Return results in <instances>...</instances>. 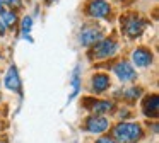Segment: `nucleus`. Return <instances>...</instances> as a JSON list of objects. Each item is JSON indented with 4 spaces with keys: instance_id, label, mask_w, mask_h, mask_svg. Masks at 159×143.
Here are the masks:
<instances>
[{
    "instance_id": "f3484780",
    "label": "nucleus",
    "mask_w": 159,
    "mask_h": 143,
    "mask_svg": "<svg viewBox=\"0 0 159 143\" xmlns=\"http://www.w3.org/2000/svg\"><path fill=\"white\" fill-rule=\"evenodd\" d=\"M139 89H130V90H127V97H130V99H134V97H137L139 95Z\"/></svg>"
},
{
    "instance_id": "f8f14e48",
    "label": "nucleus",
    "mask_w": 159,
    "mask_h": 143,
    "mask_svg": "<svg viewBox=\"0 0 159 143\" xmlns=\"http://www.w3.org/2000/svg\"><path fill=\"white\" fill-rule=\"evenodd\" d=\"M2 15V22H4V26H14L16 20H17V17H16L14 12H11V10H4V12L0 14Z\"/></svg>"
},
{
    "instance_id": "a211bd4d",
    "label": "nucleus",
    "mask_w": 159,
    "mask_h": 143,
    "mask_svg": "<svg viewBox=\"0 0 159 143\" xmlns=\"http://www.w3.org/2000/svg\"><path fill=\"white\" fill-rule=\"evenodd\" d=\"M96 143H115V140L110 138V136H101V138L98 140Z\"/></svg>"
},
{
    "instance_id": "4468645a",
    "label": "nucleus",
    "mask_w": 159,
    "mask_h": 143,
    "mask_svg": "<svg viewBox=\"0 0 159 143\" xmlns=\"http://www.w3.org/2000/svg\"><path fill=\"white\" fill-rule=\"evenodd\" d=\"M79 94V70L74 72V78H72V94L69 95V102L72 101L75 95Z\"/></svg>"
},
{
    "instance_id": "aec40b11",
    "label": "nucleus",
    "mask_w": 159,
    "mask_h": 143,
    "mask_svg": "<svg viewBox=\"0 0 159 143\" xmlns=\"http://www.w3.org/2000/svg\"><path fill=\"white\" fill-rule=\"evenodd\" d=\"M2 12H4V9H2V5H0V14H2Z\"/></svg>"
},
{
    "instance_id": "7ed1b4c3",
    "label": "nucleus",
    "mask_w": 159,
    "mask_h": 143,
    "mask_svg": "<svg viewBox=\"0 0 159 143\" xmlns=\"http://www.w3.org/2000/svg\"><path fill=\"white\" fill-rule=\"evenodd\" d=\"M101 36H103V31H101L99 27L86 26L80 31V44H82V46H89V44L96 43L98 39H101Z\"/></svg>"
},
{
    "instance_id": "39448f33",
    "label": "nucleus",
    "mask_w": 159,
    "mask_h": 143,
    "mask_svg": "<svg viewBox=\"0 0 159 143\" xmlns=\"http://www.w3.org/2000/svg\"><path fill=\"white\" fill-rule=\"evenodd\" d=\"M108 126H110V123L103 116H94V118L87 119V131L89 133H103L108 129Z\"/></svg>"
},
{
    "instance_id": "0eeeda50",
    "label": "nucleus",
    "mask_w": 159,
    "mask_h": 143,
    "mask_svg": "<svg viewBox=\"0 0 159 143\" xmlns=\"http://www.w3.org/2000/svg\"><path fill=\"white\" fill-rule=\"evenodd\" d=\"M115 73H116L118 78H121V80H132V78L135 77L134 67H132L130 63H127V61L115 65Z\"/></svg>"
},
{
    "instance_id": "9d476101",
    "label": "nucleus",
    "mask_w": 159,
    "mask_h": 143,
    "mask_svg": "<svg viewBox=\"0 0 159 143\" xmlns=\"http://www.w3.org/2000/svg\"><path fill=\"white\" fill-rule=\"evenodd\" d=\"M108 85H110V78H108V75H104V73L94 75V78H93V89H94L96 92L106 90Z\"/></svg>"
},
{
    "instance_id": "6e6552de",
    "label": "nucleus",
    "mask_w": 159,
    "mask_h": 143,
    "mask_svg": "<svg viewBox=\"0 0 159 143\" xmlns=\"http://www.w3.org/2000/svg\"><path fill=\"white\" fill-rule=\"evenodd\" d=\"M5 85H7V89H11V90H19V87H21V80H19L17 70H16L14 67H11L7 70V75H5Z\"/></svg>"
},
{
    "instance_id": "f03ea898",
    "label": "nucleus",
    "mask_w": 159,
    "mask_h": 143,
    "mask_svg": "<svg viewBox=\"0 0 159 143\" xmlns=\"http://www.w3.org/2000/svg\"><path fill=\"white\" fill-rule=\"evenodd\" d=\"M115 51H116V43H115V41L101 39L99 43L94 46L93 54L96 58H108V56H111V54H115Z\"/></svg>"
},
{
    "instance_id": "2eb2a0df",
    "label": "nucleus",
    "mask_w": 159,
    "mask_h": 143,
    "mask_svg": "<svg viewBox=\"0 0 159 143\" xmlns=\"http://www.w3.org/2000/svg\"><path fill=\"white\" fill-rule=\"evenodd\" d=\"M31 27H33V19L31 17H24V19H22V34H24L29 41H31V37L28 36V32L31 31Z\"/></svg>"
},
{
    "instance_id": "ddd939ff",
    "label": "nucleus",
    "mask_w": 159,
    "mask_h": 143,
    "mask_svg": "<svg viewBox=\"0 0 159 143\" xmlns=\"http://www.w3.org/2000/svg\"><path fill=\"white\" fill-rule=\"evenodd\" d=\"M94 112L96 114H101V112H108L111 109V102L110 101H99V102H94L93 106Z\"/></svg>"
},
{
    "instance_id": "20e7f679",
    "label": "nucleus",
    "mask_w": 159,
    "mask_h": 143,
    "mask_svg": "<svg viewBox=\"0 0 159 143\" xmlns=\"http://www.w3.org/2000/svg\"><path fill=\"white\" fill-rule=\"evenodd\" d=\"M87 12L93 17H98V19L106 17L110 14V3L104 2V0H93L89 3V7H87Z\"/></svg>"
},
{
    "instance_id": "1a4fd4ad",
    "label": "nucleus",
    "mask_w": 159,
    "mask_h": 143,
    "mask_svg": "<svg viewBox=\"0 0 159 143\" xmlns=\"http://www.w3.org/2000/svg\"><path fill=\"white\" fill-rule=\"evenodd\" d=\"M142 29H144V24H142L140 20H137V19L128 20L127 26H125V32H127V36H130V37H137L139 34L142 32Z\"/></svg>"
},
{
    "instance_id": "412c9836",
    "label": "nucleus",
    "mask_w": 159,
    "mask_h": 143,
    "mask_svg": "<svg viewBox=\"0 0 159 143\" xmlns=\"http://www.w3.org/2000/svg\"><path fill=\"white\" fill-rule=\"evenodd\" d=\"M46 2H53V0H46Z\"/></svg>"
},
{
    "instance_id": "9b49d317",
    "label": "nucleus",
    "mask_w": 159,
    "mask_h": 143,
    "mask_svg": "<svg viewBox=\"0 0 159 143\" xmlns=\"http://www.w3.org/2000/svg\"><path fill=\"white\" fill-rule=\"evenodd\" d=\"M157 106H159V97H157V95H152V97H149L147 101H145V104H144V112H145L147 116L156 118V116H157Z\"/></svg>"
},
{
    "instance_id": "f257e3e1",
    "label": "nucleus",
    "mask_w": 159,
    "mask_h": 143,
    "mask_svg": "<svg viewBox=\"0 0 159 143\" xmlns=\"http://www.w3.org/2000/svg\"><path fill=\"white\" fill-rule=\"evenodd\" d=\"M115 140L120 143H135L142 135V129L139 124L134 123H120L113 131Z\"/></svg>"
},
{
    "instance_id": "423d86ee",
    "label": "nucleus",
    "mask_w": 159,
    "mask_h": 143,
    "mask_svg": "<svg viewBox=\"0 0 159 143\" xmlns=\"http://www.w3.org/2000/svg\"><path fill=\"white\" fill-rule=\"evenodd\" d=\"M132 58H134V63L137 67H149L152 63V53L145 48H137L132 54Z\"/></svg>"
},
{
    "instance_id": "6ab92c4d",
    "label": "nucleus",
    "mask_w": 159,
    "mask_h": 143,
    "mask_svg": "<svg viewBox=\"0 0 159 143\" xmlns=\"http://www.w3.org/2000/svg\"><path fill=\"white\" fill-rule=\"evenodd\" d=\"M5 32V26H4V22L0 20V34H4Z\"/></svg>"
},
{
    "instance_id": "dca6fc26",
    "label": "nucleus",
    "mask_w": 159,
    "mask_h": 143,
    "mask_svg": "<svg viewBox=\"0 0 159 143\" xmlns=\"http://www.w3.org/2000/svg\"><path fill=\"white\" fill-rule=\"evenodd\" d=\"M4 3H9L12 7H21V2L19 0H0V5H4Z\"/></svg>"
}]
</instances>
